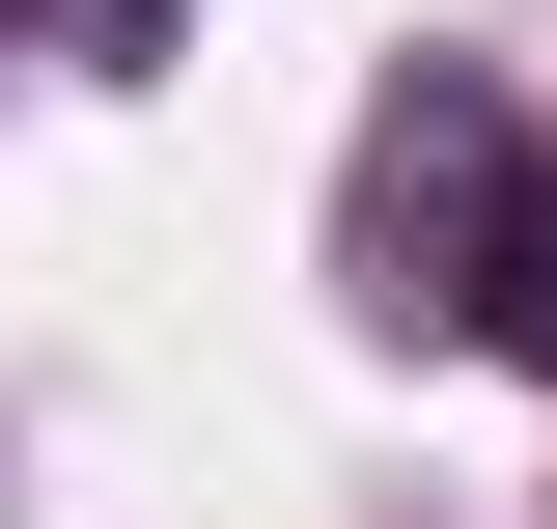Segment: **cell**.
Returning a JSON list of instances; mask_svg holds the SVG:
<instances>
[{
    "instance_id": "cell-1",
    "label": "cell",
    "mask_w": 557,
    "mask_h": 529,
    "mask_svg": "<svg viewBox=\"0 0 557 529\" xmlns=\"http://www.w3.org/2000/svg\"><path fill=\"white\" fill-rule=\"evenodd\" d=\"M474 334L557 391V168H530V196H474Z\"/></svg>"
}]
</instances>
